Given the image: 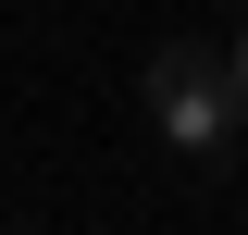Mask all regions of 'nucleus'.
<instances>
[{
  "label": "nucleus",
  "mask_w": 248,
  "mask_h": 235,
  "mask_svg": "<svg viewBox=\"0 0 248 235\" xmlns=\"http://www.w3.org/2000/svg\"><path fill=\"white\" fill-rule=\"evenodd\" d=\"M149 124H161V148H186L199 174H223L236 161V136H248V87H236V50H199V37H174V50H149Z\"/></svg>",
  "instance_id": "obj_1"
},
{
  "label": "nucleus",
  "mask_w": 248,
  "mask_h": 235,
  "mask_svg": "<svg viewBox=\"0 0 248 235\" xmlns=\"http://www.w3.org/2000/svg\"><path fill=\"white\" fill-rule=\"evenodd\" d=\"M236 87H248V25H236Z\"/></svg>",
  "instance_id": "obj_2"
}]
</instances>
